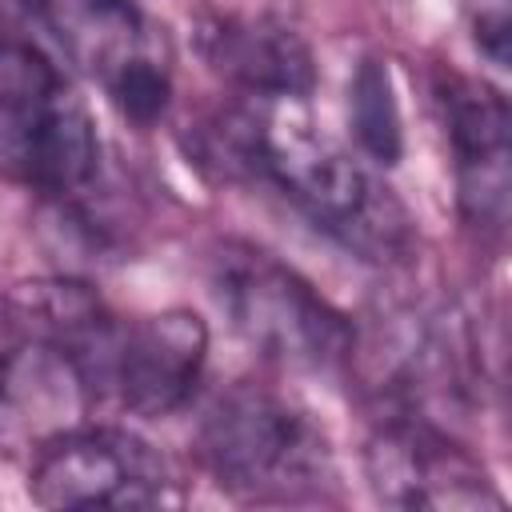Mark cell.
I'll return each mask as SVG.
<instances>
[{
    "label": "cell",
    "mask_w": 512,
    "mask_h": 512,
    "mask_svg": "<svg viewBox=\"0 0 512 512\" xmlns=\"http://www.w3.org/2000/svg\"><path fill=\"white\" fill-rule=\"evenodd\" d=\"M252 100L232 108L212 132L228 168L276 184L292 208L360 260L400 264L416 252L408 208L308 116L304 100Z\"/></svg>",
    "instance_id": "obj_1"
},
{
    "label": "cell",
    "mask_w": 512,
    "mask_h": 512,
    "mask_svg": "<svg viewBox=\"0 0 512 512\" xmlns=\"http://www.w3.org/2000/svg\"><path fill=\"white\" fill-rule=\"evenodd\" d=\"M196 456L224 492L256 504L316 500L336 476L324 428L260 384H232L208 404Z\"/></svg>",
    "instance_id": "obj_2"
},
{
    "label": "cell",
    "mask_w": 512,
    "mask_h": 512,
    "mask_svg": "<svg viewBox=\"0 0 512 512\" xmlns=\"http://www.w3.org/2000/svg\"><path fill=\"white\" fill-rule=\"evenodd\" d=\"M208 284L232 328L264 360L304 372L352 364L356 324L272 252L248 240H220L208 256Z\"/></svg>",
    "instance_id": "obj_3"
},
{
    "label": "cell",
    "mask_w": 512,
    "mask_h": 512,
    "mask_svg": "<svg viewBox=\"0 0 512 512\" xmlns=\"http://www.w3.org/2000/svg\"><path fill=\"white\" fill-rule=\"evenodd\" d=\"M100 172L88 108L60 68L32 48L0 52V176L48 200H76Z\"/></svg>",
    "instance_id": "obj_4"
},
{
    "label": "cell",
    "mask_w": 512,
    "mask_h": 512,
    "mask_svg": "<svg viewBox=\"0 0 512 512\" xmlns=\"http://www.w3.org/2000/svg\"><path fill=\"white\" fill-rule=\"evenodd\" d=\"M208 356V328L188 308L152 316H108L92 348L76 360L96 408L116 404L132 416L176 412L200 380Z\"/></svg>",
    "instance_id": "obj_5"
},
{
    "label": "cell",
    "mask_w": 512,
    "mask_h": 512,
    "mask_svg": "<svg viewBox=\"0 0 512 512\" xmlns=\"http://www.w3.org/2000/svg\"><path fill=\"white\" fill-rule=\"evenodd\" d=\"M28 492L44 508H164L180 504V480L140 436L108 424H76L32 452Z\"/></svg>",
    "instance_id": "obj_6"
},
{
    "label": "cell",
    "mask_w": 512,
    "mask_h": 512,
    "mask_svg": "<svg viewBox=\"0 0 512 512\" xmlns=\"http://www.w3.org/2000/svg\"><path fill=\"white\" fill-rule=\"evenodd\" d=\"M44 32L132 124L148 128L168 112V60L132 0H44Z\"/></svg>",
    "instance_id": "obj_7"
},
{
    "label": "cell",
    "mask_w": 512,
    "mask_h": 512,
    "mask_svg": "<svg viewBox=\"0 0 512 512\" xmlns=\"http://www.w3.org/2000/svg\"><path fill=\"white\" fill-rule=\"evenodd\" d=\"M368 488L388 508L408 512H460L504 508L492 476L448 432L416 412H392L364 452Z\"/></svg>",
    "instance_id": "obj_8"
},
{
    "label": "cell",
    "mask_w": 512,
    "mask_h": 512,
    "mask_svg": "<svg viewBox=\"0 0 512 512\" xmlns=\"http://www.w3.org/2000/svg\"><path fill=\"white\" fill-rule=\"evenodd\" d=\"M444 132L452 144L456 200L472 228L504 232L512 196V148H508V100L464 76H444L440 88Z\"/></svg>",
    "instance_id": "obj_9"
},
{
    "label": "cell",
    "mask_w": 512,
    "mask_h": 512,
    "mask_svg": "<svg viewBox=\"0 0 512 512\" xmlns=\"http://www.w3.org/2000/svg\"><path fill=\"white\" fill-rule=\"evenodd\" d=\"M92 408L80 368L56 344L20 336L0 352V452H36L52 436L88 424Z\"/></svg>",
    "instance_id": "obj_10"
},
{
    "label": "cell",
    "mask_w": 512,
    "mask_h": 512,
    "mask_svg": "<svg viewBox=\"0 0 512 512\" xmlns=\"http://www.w3.org/2000/svg\"><path fill=\"white\" fill-rule=\"evenodd\" d=\"M208 64L260 100H304L312 92V56L304 40L268 16H220L200 36Z\"/></svg>",
    "instance_id": "obj_11"
},
{
    "label": "cell",
    "mask_w": 512,
    "mask_h": 512,
    "mask_svg": "<svg viewBox=\"0 0 512 512\" xmlns=\"http://www.w3.org/2000/svg\"><path fill=\"white\" fill-rule=\"evenodd\" d=\"M348 116L360 148L376 164H396L400 156V108L392 96V76L380 60H360L348 84Z\"/></svg>",
    "instance_id": "obj_12"
},
{
    "label": "cell",
    "mask_w": 512,
    "mask_h": 512,
    "mask_svg": "<svg viewBox=\"0 0 512 512\" xmlns=\"http://www.w3.org/2000/svg\"><path fill=\"white\" fill-rule=\"evenodd\" d=\"M468 20H472V40L488 56V64L508 68V36H512L508 0H472Z\"/></svg>",
    "instance_id": "obj_13"
},
{
    "label": "cell",
    "mask_w": 512,
    "mask_h": 512,
    "mask_svg": "<svg viewBox=\"0 0 512 512\" xmlns=\"http://www.w3.org/2000/svg\"><path fill=\"white\" fill-rule=\"evenodd\" d=\"M44 32V0H0V52L32 48Z\"/></svg>",
    "instance_id": "obj_14"
}]
</instances>
